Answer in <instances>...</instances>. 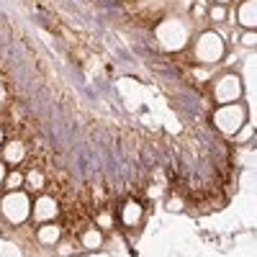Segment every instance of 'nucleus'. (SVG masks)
Masks as SVG:
<instances>
[{
  "label": "nucleus",
  "mask_w": 257,
  "mask_h": 257,
  "mask_svg": "<svg viewBox=\"0 0 257 257\" xmlns=\"http://www.w3.org/2000/svg\"><path fill=\"white\" fill-rule=\"evenodd\" d=\"M29 198L24 196V193H8L6 201H3V213L6 219L13 221V224H21L26 216H29Z\"/></svg>",
  "instance_id": "nucleus-1"
},
{
  "label": "nucleus",
  "mask_w": 257,
  "mask_h": 257,
  "mask_svg": "<svg viewBox=\"0 0 257 257\" xmlns=\"http://www.w3.org/2000/svg\"><path fill=\"white\" fill-rule=\"evenodd\" d=\"M242 123H244V108H239V105H226L216 113V126L226 134H234Z\"/></svg>",
  "instance_id": "nucleus-2"
},
{
  "label": "nucleus",
  "mask_w": 257,
  "mask_h": 257,
  "mask_svg": "<svg viewBox=\"0 0 257 257\" xmlns=\"http://www.w3.org/2000/svg\"><path fill=\"white\" fill-rule=\"evenodd\" d=\"M196 52H198V57L203 62H216L221 57V52H224V41L216 34H206V36H201Z\"/></svg>",
  "instance_id": "nucleus-3"
},
{
  "label": "nucleus",
  "mask_w": 257,
  "mask_h": 257,
  "mask_svg": "<svg viewBox=\"0 0 257 257\" xmlns=\"http://www.w3.org/2000/svg\"><path fill=\"white\" fill-rule=\"evenodd\" d=\"M242 95V82L239 77H234V75H226L221 77V82L216 85V98L221 103H231V100H237Z\"/></svg>",
  "instance_id": "nucleus-4"
},
{
  "label": "nucleus",
  "mask_w": 257,
  "mask_h": 257,
  "mask_svg": "<svg viewBox=\"0 0 257 257\" xmlns=\"http://www.w3.org/2000/svg\"><path fill=\"white\" fill-rule=\"evenodd\" d=\"M34 216H36V221H47V219L57 216V203L52 198H47V196L39 198L36 206H34Z\"/></svg>",
  "instance_id": "nucleus-5"
},
{
  "label": "nucleus",
  "mask_w": 257,
  "mask_h": 257,
  "mask_svg": "<svg viewBox=\"0 0 257 257\" xmlns=\"http://www.w3.org/2000/svg\"><path fill=\"white\" fill-rule=\"evenodd\" d=\"M39 239L44 242V244H54L57 239H59V226H41L39 229Z\"/></svg>",
  "instance_id": "nucleus-6"
},
{
  "label": "nucleus",
  "mask_w": 257,
  "mask_h": 257,
  "mask_svg": "<svg viewBox=\"0 0 257 257\" xmlns=\"http://www.w3.org/2000/svg\"><path fill=\"white\" fill-rule=\"evenodd\" d=\"M239 21L247 29H254V3H244L239 8Z\"/></svg>",
  "instance_id": "nucleus-7"
},
{
  "label": "nucleus",
  "mask_w": 257,
  "mask_h": 257,
  "mask_svg": "<svg viewBox=\"0 0 257 257\" xmlns=\"http://www.w3.org/2000/svg\"><path fill=\"white\" fill-rule=\"evenodd\" d=\"M6 160H8V162H21V160H24V144L11 142V144L6 147Z\"/></svg>",
  "instance_id": "nucleus-8"
},
{
  "label": "nucleus",
  "mask_w": 257,
  "mask_h": 257,
  "mask_svg": "<svg viewBox=\"0 0 257 257\" xmlns=\"http://www.w3.org/2000/svg\"><path fill=\"white\" fill-rule=\"evenodd\" d=\"M139 216H142V206H139V203H128L126 211H123V221H126V224H137Z\"/></svg>",
  "instance_id": "nucleus-9"
},
{
  "label": "nucleus",
  "mask_w": 257,
  "mask_h": 257,
  "mask_svg": "<svg viewBox=\"0 0 257 257\" xmlns=\"http://www.w3.org/2000/svg\"><path fill=\"white\" fill-rule=\"evenodd\" d=\"M82 244L90 247V249L100 247V231L98 229H88V231H85V237H82Z\"/></svg>",
  "instance_id": "nucleus-10"
},
{
  "label": "nucleus",
  "mask_w": 257,
  "mask_h": 257,
  "mask_svg": "<svg viewBox=\"0 0 257 257\" xmlns=\"http://www.w3.org/2000/svg\"><path fill=\"white\" fill-rule=\"evenodd\" d=\"M21 183H24V175H21V173H16V170H13V173H11V175L6 178V185H8L11 190H16V188H18Z\"/></svg>",
  "instance_id": "nucleus-11"
},
{
  "label": "nucleus",
  "mask_w": 257,
  "mask_h": 257,
  "mask_svg": "<svg viewBox=\"0 0 257 257\" xmlns=\"http://www.w3.org/2000/svg\"><path fill=\"white\" fill-rule=\"evenodd\" d=\"M29 185L31 188H41V185H44V175L36 173V170H31V173H29Z\"/></svg>",
  "instance_id": "nucleus-12"
},
{
  "label": "nucleus",
  "mask_w": 257,
  "mask_h": 257,
  "mask_svg": "<svg viewBox=\"0 0 257 257\" xmlns=\"http://www.w3.org/2000/svg\"><path fill=\"white\" fill-rule=\"evenodd\" d=\"M254 41H257V39H254V34H252V31L242 36V44H244V47H254Z\"/></svg>",
  "instance_id": "nucleus-13"
},
{
  "label": "nucleus",
  "mask_w": 257,
  "mask_h": 257,
  "mask_svg": "<svg viewBox=\"0 0 257 257\" xmlns=\"http://www.w3.org/2000/svg\"><path fill=\"white\" fill-rule=\"evenodd\" d=\"M211 16L216 18V21H224V18H226V11H224V6H221V8H213V11H211Z\"/></svg>",
  "instance_id": "nucleus-14"
},
{
  "label": "nucleus",
  "mask_w": 257,
  "mask_h": 257,
  "mask_svg": "<svg viewBox=\"0 0 257 257\" xmlns=\"http://www.w3.org/2000/svg\"><path fill=\"white\" fill-rule=\"evenodd\" d=\"M6 180V167H3V162H0V183Z\"/></svg>",
  "instance_id": "nucleus-15"
},
{
  "label": "nucleus",
  "mask_w": 257,
  "mask_h": 257,
  "mask_svg": "<svg viewBox=\"0 0 257 257\" xmlns=\"http://www.w3.org/2000/svg\"><path fill=\"white\" fill-rule=\"evenodd\" d=\"M0 100H3V90H0Z\"/></svg>",
  "instance_id": "nucleus-16"
},
{
  "label": "nucleus",
  "mask_w": 257,
  "mask_h": 257,
  "mask_svg": "<svg viewBox=\"0 0 257 257\" xmlns=\"http://www.w3.org/2000/svg\"><path fill=\"white\" fill-rule=\"evenodd\" d=\"M219 3H229V0H219Z\"/></svg>",
  "instance_id": "nucleus-17"
},
{
  "label": "nucleus",
  "mask_w": 257,
  "mask_h": 257,
  "mask_svg": "<svg viewBox=\"0 0 257 257\" xmlns=\"http://www.w3.org/2000/svg\"><path fill=\"white\" fill-rule=\"evenodd\" d=\"M0 139H3V134H0Z\"/></svg>",
  "instance_id": "nucleus-18"
}]
</instances>
